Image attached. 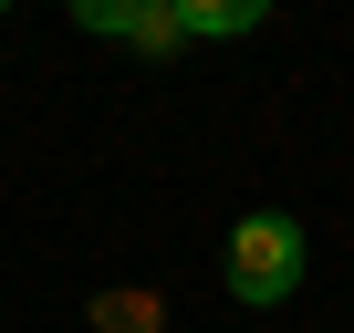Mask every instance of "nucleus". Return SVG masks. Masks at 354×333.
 <instances>
[{
	"mask_svg": "<svg viewBox=\"0 0 354 333\" xmlns=\"http://www.w3.org/2000/svg\"><path fill=\"white\" fill-rule=\"evenodd\" d=\"M292 292H302V219L250 209V219L230 229V302L271 312V302H292Z\"/></svg>",
	"mask_w": 354,
	"mask_h": 333,
	"instance_id": "1",
	"label": "nucleus"
},
{
	"mask_svg": "<svg viewBox=\"0 0 354 333\" xmlns=\"http://www.w3.org/2000/svg\"><path fill=\"white\" fill-rule=\"evenodd\" d=\"M146 11H167V0H73V21H84V32H115V42H125Z\"/></svg>",
	"mask_w": 354,
	"mask_h": 333,
	"instance_id": "3",
	"label": "nucleus"
},
{
	"mask_svg": "<svg viewBox=\"0 0 354 333\" xmlns=\"http://www.w3.org/2000/svg\"><path fill=\"white\" fill-rule=\"evenodd\" d=\"M0 11H11V0H0Z\"/></svg>",
	"mask_w": 354,
	"mask_h": 333,
	"instance_id": "5",
	"label": "nucleus"
},
{
	"mask_svg": "<svg viewBox=\"0 0 354 333\" xmlns=\"http://www.w3.org/2000/svg\"><path fill=\"white\" fill-rule=\"evenodd\" d=\"M125 42H136V53H177V42H188V32H177V11H146V21L125 32Z\"/></svg>",
	"mask_w": 354,
	"mask_h": 333,
	"instance_id": "4",
	"label": "nucleus"
},
{
	"mask_svg": "<svg viewBox=\"0 0 354 333\" xmlns=\"http://www.w3.org/2000/svg\"><path fill=\"white\" fill-rule=\"evenodd\" d=\"M167 11H177V32H188V42H240V32H261L271 0H167Z\"/></svg>",
	"mask_w": 354,
	"mask_h": 333,
	"instance_id": "2",
	"label": "nucleus"
}]
</instances>
